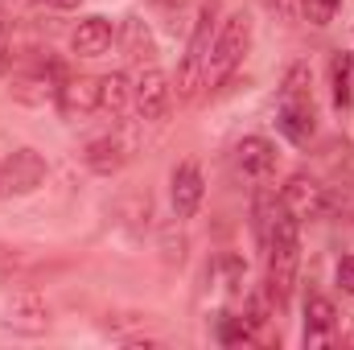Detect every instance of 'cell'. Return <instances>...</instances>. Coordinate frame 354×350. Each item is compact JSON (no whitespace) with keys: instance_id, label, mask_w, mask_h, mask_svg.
<instances>
[{"instance_id":"obj_1","label":"cell","mask_w":354,"mask_h":350,"mask_svg":"<svg viewBox=\"0 0 354 350\" xmlns=\"http://www.w3.org/2000/svg\"><path fill=\"white\" fill-rule=\"evenodd\" d=\"M280 132L292 145H309L317 132V116H313V91H309V66H292L284 75L280 87V111H276Z\"/></svg>"},{"instance_id":"obj_2","label":"cell","mask_w":354,"mask_h":350,"mask_svg":"<svg viewBox=\"0 0 354 350\" xmlns=\"http://www.w3.org/2000/svg\"><path fill=\"white\" fill-rule=\"evenodd\" d=\"M248 46H252V17L248 12H231L218 25L214 42H210V54H206V87H218L243 62Z\"/></svg>"},{"instance_id":"obj_3","label":"cell","mask_w":354,"mask_h":350,"mask_svg":"<svg viewBox=\"0 0 354 350\" xmlns=\"http://www.w3.org/2000/svg\"><path fill=\"white\" fill-rule=\"evenodd\" d=\"M214 17H218V4H202L198 12V25L189 33V46H185V58H181V71H177V99H194L198 87H206V54H210V42H214Z\"/></svg>"},{"instance_id":"obj_4","label":"cell","mask_w":354,"mask_h":350,"mask_svg":"<svg viewBox=\"0 0 354 350\" xmlns=\"http://www.w3.org/2000/svg\"><path fill=\"white\" fill-rule=\"evenodd\" d=\"M50 174L46 157L33 149H17L4 165H0V198H17V194H33Z\"/></svg>"},{"instance_id":"obj_5","label":"cell","mask_w":354,"mask_h":350,"mask_svg":"<svg viewBox=\"0 0 354 350\" xmlns=\"http://www.w3.org/2000/svg\"><path fill=\"white\" fill-rule=\"evenodd\" d=\"M280 206L297 219V223H313L326 214V185L309 174H292L280 190Z\"/></svg>"},{"instance_id":"obj_6","label":"cell","mask_w":354,"mask_h":350,"mask_svg":"<svg viewBox=\"0 0 354 350\" xmlns=\"http://www.w3.org/2000/svg\"><path fill=\"white\" fill-rule=\"evenodd\" d=\"M0 326L12 330V334H29V338H33V334H46V326H50V309H46V301H41L37 293H17V297L8 301Z\"/></svg>"},{"instance_id":"obj_7","label":"cell","mask_w":354,"mask_h":350,"mask_svg":"<svg viewBox=\"0 0 354 350\" xmlns=\"http://www.w3.org/2000/svg\"><path fill=\"white\" fill-rule=\"evenodd\" d=\"M132 136L128 132H111V136H99V140H91L87 153H83V161H87V169L95 174H115V169H124L128 161H132Z\"/></svg>"},{"instance_id":"obj_8","label":"cell","mask_w":354,"mask_h":350,"mask_svg":"<svg viewBox=\"0 0 354 350\" xmlns=\"http://www.w3.org/2000/svg\"><path fill=\"white\" fill-rule=\"evenodd\" d=\"M136 111H140V120H161L165 111H169V99H174V87H169V79L157 71V66H149V71H140V79H136Z\"/></svg>"},{"instance_id":"obj_9","label":"cell","mask_w":354,"mask_h":350,"mask_svg":"<svg viewBox=\"0 0 354 350\" xmlns=\"http://www.w3.org/2000/svg\"><path fill=\"white\" fill-rule=\"evenodd\" d=\"M169 194H174V214L177 219H194V214H198L202 194H206L198 161H181V165H177L174 177H169Z\"/></svg>"},{"instance_id":"obj_10","label":"cell","mask_w":354,"mask_h":350,"mask_svg":"<svg viewBox=\"0 0 354 350\" xmlns=\"http://www.w3.org/2000/svg\"><path fill=\"white\" fill-rule=\"evenodd\" d=\"M58 83H62L58 66H33V71L12 79V95L21 103H46V99H58V91H62Z\"/></svg>"},{"instance_id":"obj_11","label":"cell","mask_w":354,"mask_h":350,"mask_svg":"<svg viewBox=\"0 0 354 350\" xmlns=\"http://www.w3.org/2000/svg\"><path fill=\"white\" fill-rule=\"evenodd\" d=\"M235 165L243 169V177H268L276 169V145L264 136H243L235 145Z\"/></svg>"},{"instance_id":"obj_12","label":"cell","mask_w":354,"mask_h":350,"mask_svg":"<svg viewBox=\"0 0 354 350\" xmlns=\"http://www.w3.org/2000/svg\"><path fill=\"white\" fill-rule=\"evenodd\" d=\"M111 37H115V29H111L107 17H87V21H79V29L71 33V50H75L79 58H99V54H107Z\"/></svg>"},{"instance_id":"obj_13","label":"cell","mask_w":354,"mask_h":350,"mask_svg":"<svg viewBox=\"0 0 354 350\" xmlns=\"http://www.w3.org/2000/svg\"><path fill=\"white\" fill-rule=\"evenodd\" d=\"M58 107H62L66 120L91 116L99 107V79H66L62 91H58Z\"/></svg>"},{"instance_id":"obj_14","label":"cell","mask_w":354,"mask_h":350,"mask_svg":"<svg viewBox=\"0 0 354 350\" xmlns=\"http://www.w3.org/2000/svg\"><path fill=\"white\" fill-rule=\"evenodd\" d=\"M334 326H338V309H334V301L313 293V297L305 301V342H317V338H326Z\"/></svg>"},{"instance_id":"obj_15","label":"cell","mask_w":354,"mask_h":350,"mask_svg":"<svg viewBox=\"0 0 354 350\" xmlns=\"http://www.w3.org/2000/svg\"><path fill=\"white\" fill-rule=\"evenodd\" d=\"M334 103L338 107H354V54H338L334 58Z\"/></svg>"},{"instance_id":"obj_16","label":"cell","mask_w":354,"mask_h":350,"mask_svg":"<svg viewBox=\"0 0 354 350\" xmlns=\"http://www.w3.org/2000/svg\"><path fill=\"white\" fill-rule=\"evenodd\" d=\"M128 103V79L124 75H103L99 79V107L103 111H124Z\"/></svg>"},{"instance_id":"obj_17","label":"cell","mask_w":354,"mask_h":350,"mask_svg":"<svg viewBox=\"0 0 354 350\" xmlns=\"http://www.w3.org/2000/svg\"><path fill=\"white\" fill-rule=\"evenodd\" d=\"M252 334H256V326H252L248 317H223V322H218V342H223V347L252 342Z\"/></svg>"},{"instance_id":"obj_18","label":"cell","mask_w":354,"mask_h":350,"mask_svg":"<svg viewBox=\"0 0 354 350\" xmlns=\"http://www.w3.org/2000/svg\"><path fill=\"white\" fill-rule=\"evenodd\" d=\"M338 8H342V0H305L301 4V12H305L309 25H330L338 17Z\"/></svg>"},{"instance_id":"obj_19","label":"cell","mask_w":354,"mask_h":350,"mask_svg":"<svg viewBox=\"0 0 354 350\" xmlns=\"http://www.w3.org/2000/svg\"><path fill=\"white\" fill-rule=\"evenodd\" d=\"M243 317H248L256 330H260L268 317H272V293H268V288H256V293L248 297V309H243Z\"/></svg>"},{"instance_id":"obj_20","label":"cell","mask_w":354,"mask_h":350,"mask_svg":"<svg viewBox=\"0 0 354 350\" xmlns=\"http://www.w3.org/2000/svg\"><path fill=\"white\" fill-rule=\"evenodd\" d=\"M342 214V219H354V181L351 185H338L334 194H326V214Z\"/></svg>"},{"instance_id":"obj_21","label":"cell","mask_w":354,"mask_h":350,"mask_svg":"<svg viewBox=\"0 0 354 350\" xmlns=\"http://www.w3.org/2000/svg\"><path fill=\"white\" fill-rule=\"evenodd\" d=\"M260 4H264L272 17H284V21H288V17H297V12H301V4H305V0H260Z\"/></svg>"},{"instance_id":"obj_22","label":"cell","mask_w":354,"mask_h":350,"mask_svg":"<svg viewBox=\"0 0 354 350\" xmlns=\"http://www.w3.org/2000/svg\"><path fill=\"white\" fill-rule=\"evenodd\" d=\"M21 264H25V256H21L17 248H4V243H0V276H4V272H17Z\"/></svg>"},{"instance_id":"obj_23","label":"cell","mask_w":354,"mask_h":350,"mask_svg":"<svg viewBox=\"0 0 354 350\" xmlns=\"http://www.w3.org/2000/svg\"><path fill=\"white\" fill-rule=\"evenodd\" d=\"M338 284L354 297V256H346V260L338 264Z\"/></svg>"},{"instance_id":"obj_24","label":"cell","mask_w":354,"mask_h":350,"mask_svg":"<svg viewBox=\"0 0 354 350\" xmlns=\"http://www.w3.org/2000/svg\"><path fill=\"white\" fill-rule=\"evenodd\" d=\"M41 4H50V8H79V0H41Z\"/></svg>"},{"instance_id":"obj_25","label":"cell","mask_w":354,"mask_h":350,"mask_svg":"<svg viewBox=\"0 0 354 350\" xmlns=\"http://www.w3.org/2000/svg\"><path fill=\"white\" fill-rule=\"evenodd\" d=\"M161 4H185V0H161Z\"/></svg>"},{"instance_id":"obj_26","label":"cell","mask_w":354,"mask_h":350,"mask_svg":"<svg viewBox=\"0 0 354 350\" xmlns=\"http://www.w3.org/2000/svg\"><path fill=\"white\" fill-rule=\"evenodd\" d=\"M0 71H4V62H0Z\"/></svg>"}]
</instances>
